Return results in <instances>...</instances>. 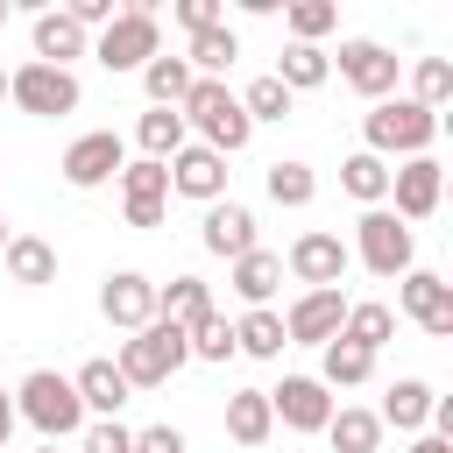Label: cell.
<instances>
[{"instance_id": "cell-1", "label": "cell", "mask_w": 453, "mask_h": 453, "mask_svg": "<svg viewBox=\"0 0 453 453\" xmlns=\"http://www.w3.org/2000/svg\"><path fill=\"white\" fill-rule=\"evenodd\" d=\"M184 127H198L205 134V149L212 156H241L248 142H255V120L241 113V99L226 92V78H191V92H184Z\"/></svg>"}, {"instance_id": "cell-2", "label": "cell", "mask_w": 453, "mask_h": 453, "mask_svg": "<svg viewBox=\"0 0 453 453\" xmlns=\"http://www.w3.org/2000/svg\"><path fill=\"white\" fill-rule=\"evenodd\" d=\"M184 361H191V347H184V326H170V319H149V326L127 333L120 354H113V368H120L127 389H163Z\"/></svg>"}, {"instance_id": "cell-3", "label": "cell", "mask_w": 453, "mask_h": 453, "mask_svg": "<svg viewBox=\"0 0 453 453\" xmlns=\"http://www.w3.org/2000/svg\"><path fill=\"white\" fill-rule=\"evenodd\" d=\"M14 418H28L50 446L85 432V403H78L71 375H57V368H28V375H21V389H14Z\"/></svg>"}, {"instance_id": "cell-4", "label": "cell", "mask_w": 453, "mask_h": 453, "mask_svg": "<svg viewBox=\"0 0 453 453\" xmlns=\"http://www.w3.org/2000/svg\"><path fill=\"white\" fill-rule=\"evenodd\" d=\"M432 134H439V113H425L418 99H375L368 120H361V149L382 156V163L389 156H425Z\"/></svg>"}, {"instance_id": "cell-5", "label": "cell", "mask_w": 453, "mask_h": 453, "mask_svg": "<svg viewBox=\"0 0 453 453\" xmlns=\"http://www.w3.org/2000/svg\"><path fill=\"white\" fill-rule=\"evenodd\" d=\"M347 255H361V269L382 276V283H396L403 269H418V241H411V226H403L389 205H368V212L354 219V248H347Z\"/></svg>"}, {"instance_id": "cell-6", "label": "cell", "mask_w": 453, "mask_h": 453, "mask_svg": "<svg viewBox=\"0 0 453 453\" xmlns=\"http://www.w3.org/2000/svg\"><path fill=\"white\" fill-rule=\"evenodd\" d=\"M163 50V21H156V0H127L106 28H99V42H92V57L106 64V71H142L149 57Z\"/></svg>"}, {"instance_id": "cell-7", "label": "cell", "mask_w": 453, "mask_h": 453, "mask_svg": "<svg viewBox=\"0 0 453 453\" xmlns=\"http://www.w3.org/2000/svg\"><path fill=\"white\" fill-rule=\"evenodd\" d=\"M7 99L21 106V113H35V120H64V113H78V78L71 71H57V64H21V71H7Z\"/></svg>"}, {"instance_id": "cell-8", "label": "cell", "mask_w": 453, "mask_h": 453, "mask_svg": "<svg viewBox=\"0 0 453 453\" xmlns=\"http://www.w3.org/2000/svg\"><path fill=\"white\" fill-rule=\"evenodd\" d=\"M120 163H127V142L113 134V127H92V134H78L71 149H64V184L71 191H99V184H113L120 177Z\"/></svg>"}, {"instance_id": "cell-9", "label": "cell", "mask_w": 453, "mask_h": 453, "mask_svg": "<svg viewBox=\"0 0 453 453\" xmlns=\"http://www.w3.org/2000/svg\"><path fill=\"white\" fill-rule=\"evenodd\" d=\"M347 262H354V255H347V241H340V234H319V226H311V234H297V241H290V255H283V269H290L304 290H340Z\"/></svg>"}, {"instance_id": "cell-10", "label": "cell", "mask_w": 453, "mask_h": 453, "mask_svg": "<svg viewBox=\"0 0 453 453\" xmlns=\"http://www.w3.org/2000/svg\"><path fill=\"white\" fill-rule=\"evenodd\" d=\"M396 64H403V57H396L389 42H368V35L340 42V78H347V85H354V92H361L368 106L396 92Z\"/></svg>"}, {"instance_id": "cell-11", "label": "cell", "mask_w": 453, "mask_h": 453, "mask_svg": "<svg viewBox=\"0 0 453 453\" xmlns=\"http://www.w3.org/2000/svg\"><path fill=\"white\" fill-rule=\"evenodd\" d=\"M120 219L127 226H163V198H170V170L163 163H149V156H134V163H120Z\"/></svg>"}, {"instance_id": "cell-12", "label": "cell", "mask_w": 453, "mask_h": 453, "mask_svg": "<svg viewBox=\"0 0 453 453\" xmlns=\"http://www.w3.org/2000/svg\"><path fill=\"white\" fill-rule=\"evenodd\" d=\"M439 191H446V170H439L432 156H403V163L389 170V198H396L389 212H396L403 226H411V219H432V212H439Z\"/></svg>"}, {"instance_id": "cell-13", "label": "cell", "mask_w": 453, "mask_h": 453, "mask_svg": "<svg viewBox=\"0 0 453 453\" xmlns=\"http://www.w3.org/2000/svg\"><path fill=\"white\" fill-rule=\"evenodd\" d=\"M163 170H170V191L177 198H198V205H219L226 198V156H212L205 142H184Z\"/></svg>"}, {"instance_id": "cell-14", "label": "cell", "mask_w": 453, "mask_h": 453, "mask_svg": "<svg viewBox=\"0 0 453 453\" xmlns=\"http://www.w3.org/2000/svg\"><path fill=\"white\" fill-rule=\"evenodd\" d=\"M269 418H276V425H290V432H326L333 396H326V382H319V375H283V382L269 389Z\"/></svg>"}, {"instance_id": "cell-15", "label": "cell", "mask_w": 453, "mask_h": 453, "mask_svg": "<svg viewBox=\"0 0 453 453\" xmlns=\"http://www.w3.org/2000/svg\"><path fill=\"white\" fill-rule=\"evenodd\" d=\"M99 311H106V326H120V333H142V326L156 319V283H149L142 269H113V276L99 283Z\"/></svg>"}, {"instance_id": "cell-16", "label": "cell", "mask_w": 453, "mask_h": 453, "mask_svg": "<svg viewBox=\"0 0 453 453\" xmlns=\"http://www.w3.org/2000/svg\"><path fill=\"white\" fill-rule=\"evenodd\" d=\"M396 297H403V311H411L432 340L453 333V283H446V276H432V269H403V276H396Z\"/></svg>"}, {"instance_id": "cell-17", "label": "cell", "mask_w": 453, "mask_h": 453, "mask_svg": "<svg viewBox=\"0 0 453 453\" xmlns=\"http://www.w3.org/2000/svg\"><path fill=\"white\" fill-rule=\"evenodd\" d=\"M340 319H347V297L340 290H304L283 311V340L290 347H326V340H340Z\"/></svg>"}, {"instance_id": "cell-18", "label": "cell", "mask_w": 453, "mask_h": 453, "mask_svg": "<svg viewBox=\"0 0 453 453\" xmlns=\"http://www.w3.org/2000/svg\"><path fill=\"white\" fill-rule=\"evenodd\" d=\"M198 241H205V255H219V262H241L248 248H262V241H255V212H248V205H234V198L205 205Z\"/></svg>"}, {"instance_id": "cell-19", "label": "cell", "mask_w": 453, "mask_h": 453, "mask_svg": "<svg viewBox=\"0 0 453 453\" xmlns=\"http://www.w3.org/2000/svg\"><path fill=\"white\" fill-rule=\"evenodd\" d=\"M28 35H35V64H57V71H71V57H85V50H92V35H85L64 7H42Z\"/></svg>"}, {"instance_id": "cell-20", "label": "cell", "mask_w": 453, "mask_h": 453, "mask_svg": "<svg viewBox=\"0 0 453 453\" xmlns=\"http://www.w3.org/2000/svg\"><path fill=\"white\" fill-rule=\"evenodd\" d=\"M234 297L248 304V311H269V297L283 290V255H269V248H248L241 262H234Z\"/></svg>"}, {"instance_id": "cell-21", "label": "cell", "mask_w": 453, "mask_h": 453, "mask_svg": "<svg viewBox=\"0 0 453 453\" xmlns=\"http://www.w3.org/2000/svg\"><path fill=\"white\" fill-rule=\"evenodd\" d=\"M0 262H7V283H21V290H42V283H57V248H50L42 234H14Z\"/></svg>"}, {"instance_id": "cell-22", "label": "cell", "mask_w": 453, "mask_h": 453, "mask_svg": "<svg viewBox=\"0 0 453 453\" xmlns=\"http://www.w3.org/2000/svg\"><path fill=\"white\" fill-rule=\"evenodd\" d=\"M340 340H347V347H361V354H382V347L396 340V311H389L382 297H361V304H347Z\"/></svg>"}, {"instance_id": "cell-23", "label": "cell", "mask_w": 453, "mask_h": 453, "mask_svg": "<svg viewBox=\"0 0 453 453\" xmlns=\"http://www.w3.org/2000/svg\"><path fill=\"white\" fill-rule=\"evenodd\" d=\"M432 403H439V396H432V382L403 375V382H389V396H382V411H375V418H382V432H389V425H396V432H425V425H432Z\"/></svg>"}, {"instance_id": "cell-24", "label": "cell", "mask_w": 453, "mask_h": 453, "mask_svg": "<svg viewBox=\"0 0 453 453\" xmlns=\"http://www.w3.org/2000/svg\"><path fill=\"white\" fill-rule=\"evenodd\" d=\"M269 78H276V85L297 99V92H319V85L333 78V57H326L319 42H290V50L276 57V71H269Z\"/></svg>"}, {"instance_id": "cell-25", "label": "cell", "mask_w": 453, "mask_h": 453, "mask_svg": "<svg viewBox=\"0 0 453 453\" xmlns=\"http://www.w3.org/2000/svg\"><path fill=\"white\" fill-rule=\"evenodd\" d=\"M71 389H78V403H85V411H99V418H120V403L134 396V389L120 382V368H113V361H85V368L71 375Z\"/></svg>"}, {"instance_id": "cell-26", "label": "cell", "mask_w": 453, "mask_h": 453, "mask_svg": "<svg viewBox=\"0 0 453 453\" xmlns=\"http://www.w3.org/2000/svg\"><path fill=\"white\" fill-rule=\"evenodd\" d=\"M276 418H269V389H234L226 396V439L234 446H269Z\"/></svg>"}, {"instance_id": "cell-27", "label": "cell", "mask_w": 453, "mask_h": 453, "mask_svg": "<svg viewBox=\"0 0 453 453\" xmlns=\"http://www.w3.org/2000/svg\"><path fill=\"white\" fill-rule=\"evenodd\" d=\"M205 311H212L205 276H170V283H156V319H170V326H198Z\"/></svg>"}, {"instance_id": "cell-28", "label": "cell", "mask_w": 453, "mask_h": 453, "mask_svg": "<svg viewBox=\"0 0 453 453\" xmlns=\"http://www.w3.org/2000/svg\"><path fill=\"white\" fill-rule=\"evenodd\" d=\"M326 439H333V453H375V446H382V418L361 411V403H333Z\"/></svg>"}, {"instance_id": "cell-29", "label": "cell", "mask_w": 453, "mask_h": 453, "mask_svg": "<svg viewBox=\"0 0 453 453\" xmlns=\"http://www.w3.org/2000/svg\"><path fill=\"white\" fill-rule=\"evenodd\" d=\"M184 134H191V127H184V113H177V106H149V113L134 120V142H142V156H149V163H170V156L184 149Z\"/></svg>"}, {"instance_id": "cell-30", "label": "cell", "mask_w": 453, "mask_h": 453, "mask_svg": "<svg viewBox=\"0 0 453 453\" xmlns=\"http://www.w3.org/2000/svg\"><path fill=\"white\" fill-rule=\"evenodd\" d=\"M283 311H248V319H234V354H248V361H283Z\"/></svg>"}, {"instance_id": "cell-31", "label": "cell", "mask_w": 453, "mask_h": 453, "mask_svg": "<svg viewBox=\"0 0 453 453\" xmlns=\"http://www.w3.org/2000/svg\"><path fill=\"white\" fill-rule=\"evenodd\" d=\"M234 57H241V35H234L226 21H219V28H198V35H191V50H184L191 78H219V71H226Z\"/></svg>"}, {"instance_id": "cell-32", "label": "cell", "mask_w": 453, "mask_h": 453, "mask_svg": "<svg viewBox=\"0 0 453 453\" xmlns=\"http://www.w3.org/2000/svg\"><path fill=\"white\" fill-rule=\"evenodd\" d=\"M142 92H149V106H184V92H191V64L156 50V57L142 64Z\"/></svg>"}, {"instance_id": "cell-33", "label": "cell", "mask_w": 453, "mask_h": 453, "mask_svg": "<svg viewBox=\"0 0 453 453\" xmlns=\"http://www.w3.org/2000/svg\"><path fill=\"white\" fill-rule=\"evenodd\" d=\"M340 191L361 198V205H382V198H389V163L368 156V149H354V156L340 163Z\"/></svg>"}, {"instance_id": "cell-34", "label": "cell", "mask_w": 453, "mask_h": 453, "mask_svg": "<svg viewBox=\"0 0 453 453\" xmlns=\"http://www.w3.org/2000/svg\"><path fill=\"white\" fill-rule=\"evenodd\" d=\"M319 354H326V361H319V382H326V389H354V382L375 375V354H361V347H347V340H326Z\"/></svg>"}, {"instance_id": "cell-35", "label": "cell", "mask_w": 453, "mask_h": 453, "mask_svg": "<svg viewBox=\"0 0 453 453\" xmlns=\"http://www.w3.org/2000/svg\"><path fill=\"white\" fill-rule=\"evenodd\" d=\"M262 184H269V198H276V205H290V212L319 198V177H311V163H297V156L269 163V177H262Z\"/></svg>"}, {"instance_id": "cell-36", "label": "cell", "mask_w": 453, "mask_h": 453, "mask_svg": "<svg viewBox=\"0 0 453 453\" xmlns=\"http://www.w3.org/2000/svg\"><path fill=\"white\" fill-rule=\"evenodd\" d=\"M184 347H191V361H226L234 354V319L226 311H205L198 326H184Z\"/></svg>"}, {"instance_id": "cell-37", "label": "cell", "mask_w": 453, "mask_h": 453, "mask_svg": "<svg viewBox=\"0 0 453 453\" xmlns=\"http://www.w3.org/2000/svg\"><path fill=\"white\" fill-rule=\"evenodd\" d=\"M411 99H418L425 113H439V106L453 99V64H446V57H418V71H411Z\"/></svg>"}, {"instance_id": "cell-38", "label": "cell", "mask_w": 453, "mask_h": 453, "mask_svg": "<svg viewBox=\"0 0 453 453\" xmlns=\"http://www.w3.org/2000/svg\"><path fill=\"white\" fill-rule=\"evenodd\" d=\"M283 21H290V42H319V35L340 21V7H333V0H290Z\"/></svg>"}, {"instance_id": "cell-39", "label": "cell", "mask_w": 453, "mask_h": 453, "mask_svg": "<svg viewBox=\"0 0 453 453\" xmlns=\"http://www.w3.org/2000/svg\"><path fill=\"white\" fill-rule=\"evenodd\" d=\"M234 99H241V113H248V120H290V92H283L269 71H262L248 92H234Z\"/></svg>"}, {"instance_id": "cell-40", "label": "cell", "mask_w": 453, "mask_h": 453, "mask_svg": "<svg viewBox=\"0 0 453 453\" xmlns=\"http://www.w3.org/2000/svg\"><path fill=\"white\" fill-rule=\"evenodd\" d=\"M78 453H134V432L120 418H99V425L78 432Z\"/></svg>"}, {"instance_id": "cell-41", "label": "cell", "mask_w": 453, "mask_h": 453, "mask_svg": "<svg viewBox=\"0 0 453 453\" xmlns=\"http://www.w3.org/2000/svg\"><path fill=\"white\" fill-rule=\"evenodd\" d=\"M170 14H177V28H184V35H198V28H219V0H177Z\"/></svg>"}, {"instance_id": "cell-42", "label": "cell", "mask_w": 453, "mask_h": 453, "mask_svg": "<svg viewBox=\"0 0 453 453\" xmlns=\"http://www.w3.org/2000/svg\"><path fill=\"white\" fill-rule=\"evenodd\" d=\"M134 453H191V446H184L177 425H142V432H134Z\"/></svg>"}, {"instance_id": "cell-43", "label": "cell", "mask_w": 453, "mask_h": 453, "mask_svg": "<svg viewBox=\"0 0 453 453\" xmlns=\"http://www.w3.org/2000/svg\"><path fill=\"white\" fill-rule=\"evenodd\" d=\"M411 453H453V439H439V432H418V439H411Z\"/></svg>"}, {"instance_id": "cell-44", "label": "cell", "mask_w": 453, "mask_h": 453, "mask_svg": "<svg viewBox=\"0 0 453 453\" xmlns=\"http://www.w3.org/2000/svg\"><path fill=\"white\" fill-rule=\"evenodd\" d=\"M7 439H14V396L0 389V453H7Z\"/></svg>"}, {"instance_id": "cell-45", "label": "cell", "mask_w": 453, "mask_h": 453, "mask_svg": "<svg viewBox=\"0 0 453 453\" xmlns=\"http://www.w3.org/2000/svg\"><path fill=\"white\" fill-rule=\"evenodd\" d=\"M7 241H14V226H7V219H0V255H7Z\"/></svg>"}, {"instance_id": "cell-46", "label": "cell", "mask_w": 453, "mask_h": 453, "mask_svg": "<svg viewBox=\"0 0 453 453\" xmlns=\"http://www.w3.org/2000/svg\"><path fill=\"white\" fill-rule=\"evenodd\" d=\"M0 28H7V0H0Z\"/></svg>"}, {"instance_id": "cell-47", "label": "cell", "mask_w": 453, "mask_h": 453, "mask_svg": "<svg viewBox=\"0 0 453 453\" xmlns=\"http://www.w3.org/2000/svg\"><path fill=\"white\" fill-rule=\"evenodd\" d=\"M35 453H57V446H50V439H42V446H35Z\"/></svg>"}, {"instance_id": "cell-48", "label": "cell", "mask_w": 453, "mask_h": 453, "mask_svg": "<svg viewBox=\"0 0 453 453\" xmlns=\"http://www.w3.org/2000/svg\"><path fill=\"white\" fill-rule=\"evenodd\" d=\"M0 99H7V71H0Z\"/></svg>"}]
</instances>
